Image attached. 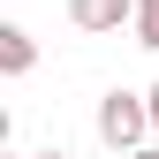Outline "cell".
<instances>
[{"mask_svg":"<svg viewBox=\"0 0 159 159\" xmlns=\"http://www.w3.org/2000/svg\"><path fill=\"white\" fill-rule=\"evenodd\" d=\"M144 129H152V98H136V91H106L98 98V136H106L114 152H144Z\"/></svg>","mask_w":159,"mask_h":159,"instance_id":"1","label":"cell"},{"mask_svg":"<svg viewBox=\"0 0 159 159\" xmlns=\"http://www.w3.org/2000/svg\"><path fill=\"white\" fill-rule=\"evenodd\" d=\"M68 23L76 30H121V23H136V0H68Z\"/></svg>","mask_w":159,"mask_h":159,"instance_id":"2","label":"cell"},{"mask_svg":"<svg viewBox=\"0 0 159 159\" xmlns=\"http://www.w3.org/2000/svg\"><path fill=\"white\" fill-rule=\"evenodd\" d=\"M30 159H68V152H30Z\"/></svg>","mask_w":159,"mask_h":159,"instance_id":"7","label":"cell"},{"mask_svg":"<svg viewBox=\"0 0 159 159\" xmlns=\"http://www.w3.org/2000/svg\"><path fill=\"white\" fill-rule=\"evenodd\" d=\"M136 46L159 53V0H136Z\"/></svg>","mask_w":159,"mask_h":159,"instance_id":"4","label":"cell"},{"mask_svg":"<svg viewBox=\"0 0 159 159\" xmlns=\"http://www.w3.org/2000/svg\"><path fill=\"white\" fill-rule=\"evenodd\" d=\"M129 159H159V144H144V152H129Z\"/></svg>","mask_w":159,"mask_h":159,"instance_id":"6","label":"cell"},{"mask_svg":"<svg viewBox=\"0 0 159 159\" xmlns=\"http://www.w3.org/2000/svg\"><path fill=\"white\" fill-rule=\"evenodd\" d=\"M0 68H8V76H30V68H38V46H30V30H15V23L0 30Z\"/></svg>","mask_w":159,"mask_h":159,"instance_id":"3","label":"cell"},{"mask_svg":"<svg viewBox=\"0 0 159 159\" xmlns=\"http://www.w3.org/2000/svg\"><path fill=\"white\" fill-rule=\"evenodd\" d=\"M144 98H152V129H159V84H152V91H144Z\"/></svg>","mask_w":159,"mask_h":159,"instance_id":"5","label":"cell"}]
</instances>
